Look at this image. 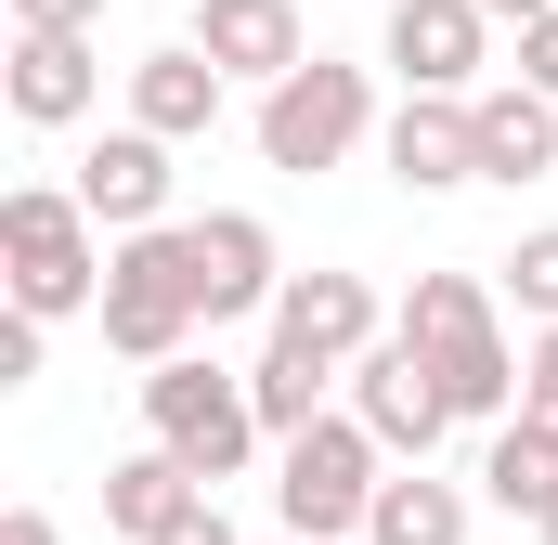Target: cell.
I'll return each mask as SVG.
<instances>
[{"label": "cell", "mask_w": 558, "mask_h": 545, "mask_svg": "<svg viewBox=\"0 0 558 545\" xmlns=\"http://www.w3.org/2000/svg\"><path fill=\"white\" fill-rule=\"evenodd\" d=\"M520 415H533V428L558 441V325L533 338V351H520Z\"/></svg>", "instance_id": "cell-22"}, {"label": "cell", "mask_w": 558, "mask_h": 545, "mask_svg": "<svg viewBox=\"0 0 558 545\" xmlns=\"http://www.w3.org/2000/svg\"><path fill=\"white\" fill-rule=\"evenodd\" d=\"M0 545H65V533H52L39 507H13V520H0Z\"/></svg>", "instance_id": "cell-27"}, {"label": "cell", "mask_w": 558, "mask_h": 545, "mask_svg": "<svg viewBox=\"0 0 558 545\" xmlns=\"http://www.w3.org/2000/svg\"><path fill=\"white\" fill-rule=\"evenodd\" d=\"M182 39H195L221 78H260V92L312 65V39H299V0H195V26H182Z\"/></svg>", "instance_id": "cell-11"}, {"label": "cell", "mask_w": 558, "mask_h": 545, "mask_svg": "<svg viewBox=\"0 0 558 545\" xmlns=\"http://www.w3.org/2000/svg\"><path fill=\"white\" fill-rule=\"evenodd\" d=\"M351 415L377 428V455H403V468H428L441 455V428H454V403H441V377H428L416 338H377L364 364H351Z\"/></svg>", "instance_id": "cell-8"}, {"label": "cell", "mask_w": 558, "mask_h": 545, "mask_svg": "<svg viewBox=\"0 0 558 545\" xmlns=\"http://www.w3.org/2000/svg\"><path fill=\"white\" fill-rule=\"evenodd\" d=\"M520 92H546V105H558V13H546V26H520Z\"/></svg>", "instance_id": "cell-24"}, {"label": "cell", "mask_w": 558, "mask_h": 545, "mask_svg": "<svg viewBox=\"0 0 558 545\" xmlns=\"http://www.w3.org/2000/svg\"><path fill=\"white\" fill-rule=\"evenodd\" d=\"M78 208H92L105 234H156V221H169V143L156 131H105L78 156Z\"/></svg>", "instance_id": "cell-12"}, {"label": "cell", "mask_w": 558, "mask_h": 545, "mask_svg": "<svg viewBox=\"0 0 558 545\" xmlns=\"http://www.w3.org/2000/svg\"><path fill=\"white\" fill-rule=\"evenodd\" d=\"M143 428H156V455H182L208 494H221V481H247V455L274 441L260 403H247V377H221V364H195V351L143 377Z\"/></svg>", "instance_id": "cell-5"}, {"label": "cell", "mask_w": 558, "mask_h": 545, "mask_svg": "<svg viewBox=\"0 0 558 545\" xmlns=\"http://www.w3.org/2000/svg\"><path fill=\"white\" fill-rule=\"evenodd\" d=\"M481 52H494V13L481 0H390V78L428 105H481Z\"/></svg>", "instance_id": "cell-7"}, {"label": "cell", "mask_w": 558, "mask_h": 545, "mask_svg": "<svg viewBox=\"0 0 558 545\" xmlns=\"http://www.w3.org/2000/svg\"><path fill=\"white\" fill-rule=\"evenodd\" d=\"M0 261H13V312L26 325H65V312H105L118 234L78 208V182H13L0 195Z\"/></svg>", "instance_id": "cell-2"}, {"label": "cell", "mask_w": 558, "mask_h": 545, "mask_svg": "<svg viewBox=\"0 0 558 545\" xmlns=\"http://www.w3.org/2000/svg\"><path fill=\"white\" fill-rule=\"evenodd\" d=\"M377 494H390V455H377V428L338 403L325 428H299V441H274V520L299 545H338L377 520Z\"/></svg>", "instance_id": "cell-4"}, {"label": "cell", "mask_w": 558, "mask_h": 545, "mask_svg": "<svg viewBox=\"0 0 558 545\" xmlns=\"http://www.w3.org/2000/svg\"><path fill=\"white\" fill-rule=\"evenodd\" d=\"M195 507H208V481H195L182 455H156V441L105 468V533H131V545H156L169 520H195Z\"/></svg>", "instance_id": "cell-16"}, {"label": "cell", "mask_w": 558, "mask_h": 545, "mask_svg": "<svg viewBox=\"0 0 558 545\" xmlns=\"http://www.w3.org/2000/svg\"><path fill=\"white\" fill-rule=\"evenodd\" d=\"M377 156H390V182H403V195H454V182H481V118H468V105L403 92V118L377 131Z\"/></svg>", "instance_id": "cell-13"}, {"label": "cell", "mask_w": 558, "mask_h": 545, "mask_svg": "<svg viewBox=\"0 0 558 545\" xmlns=\"http://www.w3.org/2000/svg\"><path fill=\"white\" fill-rule=\"evenodd\" d=\"M105 0H13V39H92Z\"/></svg>", "instance_id": "cell-23"}, {"label": "cell", "mask_w": 558, "mask_h": 545, "mask_svg": "<svg viewBox=\"0 0 558 545\" xmlns=\"http://www.w3.org/2000/svg\"><path fill=\"white\" fill-rule=\"evenodd\" d=\"M0 92H13L26 131H78V118L105 105V52H92V39H13Z\"/></svg>", "instance_id": "cell-15"}, {"label": "cell", "mask_w": 558, "mask_h": 545, "mask_svg": "<svg viewBox=\"0 0 558 545\" xmlns=\"http://www.w3.org/2000/svg\"><path fill=\"white\" fill-rule=\"evenodd\" d=\"M286 545H299V533H286Z\"/></svg>", "instance_id": "cell-30"}, {"label": "cell", "mask_w": 558, "mask_h": 545, "mask_svg": "<svg viewBox=\"0 0 558 545\" xmlns=\"http://www.w3.org/2000/svg\"><path fill=\"white\" fill-rule=\"evenodd\" d=\"M533 533H546V545H558V507H546V520H533Z\"/></svg>", "instance_id": "cell-29"}, {"label": "cell", "mask_w": 558, "mask_h": 545, "mask_svg": "<svg viewBox=\"0 0 558 545\" xmlns=\"http://www.w3.org/2000/svg\"><path fill=\"white\" fill-rule=\"evenodd\" d=\"M507 299H520L533 325H558V221H546V234H520V247H507Z\"/></svg>", "instance_id": "cell-21"}, {"label": "cell", "mask_w": 558, "mask_h": 545, "mask_svg": "<svg viewBox=\"0 0 558 545\" xmlns=\"http://www.w3.org/2000/svg\"><path fill=\"white\" fill-rule=\"evenodd\" d=\"M221 92H234V78H221L195 39H169V52H143V65H131V131L208 143V131H221Z\"/></svg>", "instance_id": "cell-14"}, {"label": "cell", "mask_w": 558, "mask_h": 545, "mask_svg": "<svg viewBox=\"0 0 558 545\" xmlns=\"http://www.w3.org/2000/svg\"><path fill=\"white\" fill-rule=\"evenodd\" d=\"M481 13H494V26H546L558 0H481Z\"/></svg>", "instance_id": "cell-28"}, {"label": "cell", "mask_w": 558, "mask_h": 545, "mask_svg": "<svg viewBox=\"0 0 558 545\" xmlns=\"http://www.w3.org/2000/svg\"><path fill=\"white\" fill-rule=\"evenodd\" d=\"M195 325H208V299H195V234H182V221L118 234V261H105V351L156 377V364L195 351Z\"/></svg>", "instance_id": "cell-3"}, {"label": "cell", "mask_w": 558, "mask_h": 545, "mask_svg": "<svg viewBox=\"0 0 558 545\" xmlns=\"http://www.w3.org/2000/svg\"><path fill=\"white\" fill-rule=\"evenodd\" d=\"M390 338H416V351H428V377H441V403H454V415H481V428L520 415V351H507V312H494L481 272H416V299L390 312Z\"/></svg>", "instance_id": "cell-1"}, {"label": "cell", "mask_w": 558, "mask_h": 545, "mask_svg": "<svg viewBox=\"0 0 558 545\" xmlns=\"http://www.w3.org/2000/svg\"><path fill=\"white\" fill-rule=\"evenodd\" d=\"M156 545H247V533H234V520H221V494H208L195 520H169V533H156Z\"/></svg>", "instance_id": "cell-26"}, {"label": "cell", "mask_w": 558, "mask_h": 545, "mask_svg": "<svg viewBox=\"0 0 558 545\" xmlns=\"http://www.w3.org/2000/svg\"><path fill=\"white\" fill-rule=\"evenodd\" d=\"M325 390H338V364H312V351H260V364H247V403H260V428H274V441H299V428H325Z\"/></svg>", "instance_id": "cell-20"}, {"label": "cell", "mask_w": 558, "mask_h": 545, "mask_svg": "<svg viewBox=\"0 0 558 545\" xmlns=\"http://www.w3.org/2000/svg\"><path fill=\"white\" fill-rule=\"evenodd\" d=\"M195 234V299H208V325H274V299H286V261H274V221L260 208H208V221H182Z\"/></svg>", "instance_id": "cell-9"}, {"label": "cell", "mask_w": 558, "mask_h": 545, "mask_svg": "<svg viewBox=\"0 0 558 545\" xmlns=\"http://www.w3.org/2000/svg\"><path fill=\"white\" fill-rule=\"evenodd\" d=\"M247 131H260V169L312 182V169H338L351 143L377 131V78H364V65H338V52H312L299 78L260 92V118H247Z\"/></svg>", "instance_id": "cell-6"}, {"label": "cell", "mask_w": 558, "mask_h": 545, "mask_svg": "<svg viewBox=\"0 0 558 545\" xmlns=\"http://www.w3.org/2000/svg\"><path fill=\"white\" fill-rule=\"evenodd\" d=\"M481 494H494L507 520H546L558 507V441L533 428V415H507V428L481 441Z\"/></svg>", "instance_id": "cell-18"}, {"label": "cell", "mask_w": 558, "mask_h": 545, "mask_svg": "<svg viewBox=\"0 0 558 545\" xmlns=\"http://www.w3.org/2000/svg\"><path fill=\"white\" fill-rule=\"evenodd\" d=\"M39 338H52V325H26V312L0 325V390H26V377H39Z\"/></svg>", "instance_id": "cell-25"}, {"label": "cell", "mask_w": 558, "mask_h": 545, "mask_svg": "<svg viewBox=\"0 0 558 545\" xmlns=\"http://www.w3.org/2000/svg\"><path fill=\"white\" fill-rule=\"evenodd\" d=\"M364 545H468V481H428V468H403V481L377 494Z\"/></svg>", "instance_id": "cell-19"}, {"label": "cell", "mask_w": 558, "mask_h": 545, "mask_svg": "<svg viewBox=\"0 0 558 545\" xmlns=\"http://www.w3.org/2000/svg\"><path fill=\"white\" fill-rule=\"evenodd\" d=\"M390 325H377V286L364 272H286V299H274V351H312V364H364Z\"/></svg>", "instance_id": "cell-10"}, {"label": "cell", "mask_w": 558, "mask_h": 545, "mask_svg": "<svg viewBox=\"0 0 558 545\" xmlns=\"http://www.w3.org/2000/svg\"><path fill=\"white\" fill-rule=\"evenodd\" d=\"M468 118H481V182H546V169H558V105H546V92L494 78Z\"/></svg>", "instance_id": "cell-17"}]
</instances>
